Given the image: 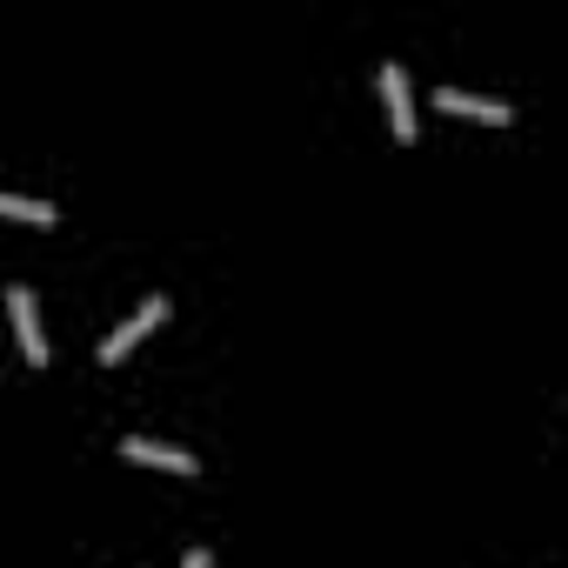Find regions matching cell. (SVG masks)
<instances>
[{
  "instance_id": "obj_1",
  "label": "cell",
  "mask_w": 568,
  "mask_h": 568,
  "mask_svg": "<svg viewBox=\"0 0 568 568\" xmlns=\"http://www.w3.org/2000/svg\"><path fill=\"white\" fill-rule=\"evenodd\" d=\"M8 315H14L21 355L41 368V362H48V328H41V308H34V288H28V281H14V288H8Z\"/></svg>"
},
{
  "instance_id": "obj_2",
  "label": "cell",
  "mask_w": 568,
  "mask_h": 568,
  "mask_svg": "<svg viewBox=\"0 0 568 568\" xmlns=\"http://www.w3.org/2000/svg\"><path fill=\"white\" fill-rule=\"evenodd\" d=\"M154 322H168V295H148V302H141V308H134V315L108 335V342H101V362H121V355H128V348L154 328Z\"/></svg>"
},
{
  "instance_id": "obj_3",
  "label": "cell",
  "mask_w": 568,
  "mask_h": 568,
  "mask_svg": "<svg viewBox=\"0 0 568 568\" xmlns=\"http://www.w3.org/2000/svg\"><path fill=\"white\" fill-rule=\"evenodd\" d=\"M382 94H388V121L402 141H415V88H408V68L402 61H382Z\"/></svg>"
},
{
  "instance_id": "obj_4",
  "label": "cell",
  "mask_w": 568,
  "mask_h": 568,
  "mask_svg": "<svg viewBox=\"0 0 568 568\" xmlns=\"http://www.w3.org/2000/svg\"><path fill=\"white\" fill-rule=\"evenodd\" d=\"M435 108L468 114V121H495V128H508V121H515V108H508V101H495V94H468V88H435Z\"/></svg>"
},
{
  "instance_id": "obj_5",
  "label": "cell",
  "mask_w": 568,
  "mask_h": 568,
  "mask_svg": "<svg viewBox=\"0 0 568 568\" xmlns=\"http://www.w3.org/2000/svg\"><path fill=\"white\" fill-rule=\"evenodd\" d=\"M121 455H128V462H148V468H174V475H194V455H187V448H174V442H148V435H128V442H121Z\"/></svg>"
},
{
  "instance_id": "obj_6",
  "label": "cell",
  "mask_w": 568,
  "mask_h": 568,
  "mask_svg": "<svg viewBox=\"0 0 568 568\" xmlns=\"http://www.w3.org/2000/svg\"><path fill=\"white\" fill-rule=\"evenodd\" d=\"M0 214H8V221H34V227H54V201H28V194H8V187H0Z\"/></svg>"
},
{
  "instance_id": "obj_7",
  "label": "cell",
  "mask_w": 568,
  "mask_h": 568,
  "mask_svg": "<svg viewBox=\"0 0 568 568\" xmlns=\"http://www.w3.org/2000/svg\"><path fill=\"white\" fill-rule=\"evenodd\" d=\"M207 561H214V548H194V555H181L174 568H207Z\"/></svg>"
}]
</instances>
